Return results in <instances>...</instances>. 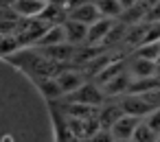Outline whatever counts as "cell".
Masks as SVG:
<instances>
[{
	"mask_svg": "<svg viewBox=\"0 0 160 142\" xmlns=\"http://www.w3.org/2000/svg\"><path fill=\"white\" fill-rule=\"evenodd\" d=\"M70 105H88V107H101L103 103H105V94H103V90L92 81V83H83L81 88H77L75 92H70V94H66L64 96Z\"/></svg>",
	"mask_w": 160,
	"mask_h": 142,
	"instance_id": "6da1fadb",
	"label": "cell"
},
{
	"mask_svg": "<svg viewBox=\"0 0 160 142\" xmlns=\"http://www.w3.org/2000/svg\"><path fill=\"white\" fill-rule=\"evenodd\" d=\"M121 109L123 114H129V116H136V118H145L149 111H153L158 105L149 98V94H134V96H125L121 103Z\"/></svg>",
	"mask_w": 160,
	"mask_h": 142,
	"instance_id": "7a4b0ae2",
	"label": "cell"
},
{
	"mask_svg": "<svg viewBox=\"0 0 160 142\" xmlns=\"http://www.w3.org/2000/svg\"><path fill=\"white\" fill-rule=\"evenodd\" d=\"M125 68H127V74H129L132 81H145V79L158 77V64L156 61L140 59V57H134V55L125 61Z\"/></svg>",
	"mask_w": 160,
	"mask_h": 142,
	"instance_id": "3957f363",
	"label": "cell"
},
{
	"mask_svg": "<svg viewBox=\"0 0 160 142\" xmlns=\"http://www.w3.org/2000/svg\"><path fill=\"white\" fill-rule=\"evenodd\" d=\"M112 24H114V20H110V18H99L97 22H92L90 26H88V35H86V46H103V42H105V37H108V33H110V29H112Z\"/></svg>",
	"mask_w": 160,
	"mask_h": 142,
	"instance_id": "277c9868",
	"label": "cell"
},
{
	"mask_svg": "<svg viewBox=\"0 0 160 142\" xmlns=\"http://www.w3.org/2000/svg\"><path fill=\"white\" fill-rule=\"evenodd\" d=\"M40 55L53 64H66V61H72L75 55H77V46H70V44H57V46H46V48H40Z\"/></svg>",
	"mask_w": 160,
	"mask_h": 142,
	"instance_id": "5b68a950",
	"label": "cell"
},
{
	"mask_svg": "<svg viewBox=\"0 0 160 142\" xmlns=\"http://www.w3.org/2000/svg\"><path fill=\"white\" fill-rule=\"evenodd\" d=\"M140 120H142V118H136V116L123 114V116H121V118L110 127V131H112L114 140H132V135H134L136 127L140 125Z\"/></svg>",
	"mask_w": 160,
	"mask_h": 142,
	"instance_id": "8992f818",
	"label": "cell"
},
{
	"mask_svg": "<svg viewBox=\"0 0 160 142\" xmlns=\"http://www.w3.org/2000/svg\"><path fill=\"white\" fill-rule=\"evenodd\" d=\"M44 9H46V2H42V0H16L13 7H11V11L22 20L40 18Z\"/></svg>",
	"mask_w": 160,
	"mask_h": 142,
	"instance_id": "52a82bcc",
	"label": "cell"
},
{
	"mask_svg": "<svg viewBox=\"0 0 160 142\" xmlns=\"http://www.w3.org/2000/svg\"><path fill=\"white\" fill-rule=\"evenodd\" d=\"M64 26V33H66V44L70 46H86V35H88V26L81 24V22H75V20H64L62 22Z\"/></svg>",
	"mask_w": 160,
	"mask_h": 142,
	"instance_id": "ba28073f",
	"label": "cell"
},
{
	"mask_svg": "<svg viewBox=\"0 0 160 142\" xmlns=\"http://www.w3.org/2000/svg\"><path fill=\"white\" fill-rule=\"evenodd\" d=\"M129 85H132V79H129L127 68H125V70H121L118 74H114L110 81H105L103 85H99V88L103 90V94H105V98H108V96H116V94L129 92Z\"/></svg>",
	"mask_w": 160,
	"mask_h": 142,
	"instance_id": "9c48e42d",
	"label": "cell"
},
{
	"mask_svg": "<svg viewBox=\"0 0 160 142\" xmlns=\"http://www.w3.org/2000/svg\"><path fill=\"white\" fill-rule=\"evenodd\" d=\"M55 81H57V85L62 88V92H64V96H66V94L75 92L77 88H81V85L86 83V77H83L81 72H77V70H62L59 74H55ZM64 96H62V98H64Z\"/></svg>",
	"mask_w": 160,
	"mask_h": 142,
	"instance_id": "30bf717a",
	"label": "cell"
},
{
	"mask_svg": "<svg viewBox=\"0 0 160 142\" xmlns=\"http://www.w3.org/2000/svg\"><path fill=\"white\" fill-rule=\"evenodd\" d=\"M66 18H68V20H75V22H81V24H86V26H90L92 22L99 20V11H97V7H94V2L90 0V2H86V5H81V7L68 11Z\"/></svg>",
	"mask_w": 160,
	"mask_h": 142,
	"instance_id": "8fae6325",
	"label": "cell"
},
{
	"mask_svg": "<svg viewBox=\"0 0 160 142\" xmlns=\"http://www.w3.org/2000/svg\"><path fill=\"white\" fill-rule=\"evenodd\" d=\"M64 42H66V33H64L62 22H57V24H51L42 33V37L35 42V46L38 48H46V46H57V44H64Z\"/></svg>",
	"mask_w": 160,
	"mask_h": 142,
	"instance_id": "7c38bea8",
	"label": "cell"
},
{
	"mask_svg": "<svg viewBox=\"0 0 160 142\" xmlns=\"http://www.w3.org/2000/svg\"><path fill=\"white\" fill-rule=\"evenodd\" d=\"M145 16H147V2H136L134 7L123 9V13L118 16V20L125 22L127 26H134V24L145 22Z\"/></svg>",
	"mask_w": 160,
	"mask_h": 142,
	"instance_id": "4fadbf2b",
	"label": "cell"
},
{
	"mask_svg": "<svg viewBox=\"0 0 160 142\" xmlns=\"http://www.w3.org/2000/svg\"><path fill=\"white\" fill-rule=\"evenodd\" d=\"M121 116H123V109H121L118 103H116V105H101L99 111H97V120H99V125L105 127V129H110Z\"/></svg>",
	"mask_w": 160,
	"mask_h": 142,
	"instance_id": "5bb4252c",
	"label": "cell"
},
{
	"mask_svg": "<svg viewBox=\"0 0 160 142\" xmlns=\"http://www.w3.org/2000/svg\"><path fill=\"white\" fill-rule=\"evenodd\" d=\"M97 11H99V18H110V20H118V16L123 13V7H121V0H92Z\"/></svg>",
	"mask_w": 160,
	"mask_h": 142,
	"instance_id": "9a60e30c",
	"label": "cell"
},
{
	"mask_svg": "<svg viewBox=\"0 0 160 142\" xmlns=\"http://www.w3.org/2000/svg\"><path fill=\"white\" fill-rule=\"evenodd\" d=\"M127 31H129V26H127L125 22L114 20V24H112V29H110V33H108V37H105L103 46H118V44H123L125 37H127Z\"/></svg>",
	"mask_w": 160,
	"mask_h": 142,
	"instance_id": "2e32d148",
	"label": "cell"
},
{
	"mask_svg": "<svg viewBox=\"0 0 160 142\" xmlns=\"http://www.w3.org/2000/svg\"><path fill=\"white\" fill-rule=\"evenodd\" d=\"M134 57H140V59H149V61H158L160 57V42H149V44H140L138 48H134L132 53Z\"/></svg>",
	"mask_w": 160,
	"mask_h": 142,
	"instance_id": "e0dca14e",
	"label": "cell"
},
{
	"mask_svg": "<svg viewBox=\"0 0 160 142\" xmlns=\"http://www.w3.org/2000/svg\"><path fill=\"white\" fill-rule=\"evenodd\" d=\"M40 88H42L44 96H46V98H51V101H55V98H62V96H64V92H62V88L57 85L55 77H44V79H40Z\"/></svg>",
	"mask_w": 160,
	"mask_h": 142,
	"instance_id": "ac0fdd59",
	"label": "cell"
},
{
	"mask_svg": "<svg viewBox=\"0 0 160 142\" xmlns=\"http://www.w3.org/2000/svg\"><path fill=\"white\" fill-rule=\"evenodd\" d=\"M132 142H158V135L140 120V125L136 127V131L132 135Z\"/></svg>",
	"mask_w": 160,
	"mask_h": 142,
	"instance_id": "d6986e66",
	"label": "cell"
},
{
	"mask_svg": "<svg viewBox=\"0 0 160 142\" xmlns=\"http://www.w3.org/2000/svg\"><path fill=\"white\" fill-rule=\"evenodd\" d=\"M142 122H145L156 135H160V107H156L153 111H149V114L142 118Z\"/></svg>",
	"mask_w": 160,
	"mask_h": 142,
	"instance_id": "ffe728a7",
	"label": "cell"
},
{
	"mask_svg": "<svg viewBox=\"0 0 160 142\" xmlns=\"http://www.w3.org/2000/svg\"><path fill=\"white\" fill-rule=\"evenodd\" d=\"M86 142H114V135H112V131L110 129H105V127H101V129H97Z\"/></svg>",
	"mask_w": 160,
	"mask_h": 142,
	"instance_id": "44dd1931",
	"label": "cell"
},
{
	"mask_svg": "<svg viewBox=\"0 0 160 142\" xmlns=\"http://www.w3.org/2000/svg\"><path fill=\"white\" fill-rule=\"evenodd\" d=\"M145 22H160V0H151V2L147 5Z\"/></svg>",
	"mask_w": 160,
	"mask_h": 142,
	"instance_id": "7402d4cb",
	"label": "cell"
},
{
	"mask_svg": "<svg viewBox=\"0 0 160 142\" xmlns=\"http://www.w3.org/2000/svg\"><path fill=\"white\" fill-rule=\"evenodd\" d=\"M86 2H90V0H66V13L77 9V7H81V5H86Z\"/></svg>",
	"mask_w": 160,
	"mask_h": 142,
	"instance_id": "603a6c76",
	"label": "cell"
},
{
	"mask_svg": "<svg viewBox=\"0 0 160 142\" xmlns=\"http://www.w3.org/2000/svg\"><path fill=\"white\" fill-rule=\"evenodd\" d=\"M46 5H48V7H55V9H59V11L66 13V0H46Z\"/></svg>",
	"mask_w": 160,
	"mask_h": 142,
	"instance_id": "cb8c5ba5",
	"label": "cell"
},
{
	"mask_svg": "<svg viewBox=\"0 0 160 142\" xmlns=\"http://www.w3.org/2000/svg\"><path fill=\"white\" fill-rule=\"evenodd\" d=\"M136 2H140V0H121V7H123V9H129V7H134Z\"/></svg>",
	"mask_w": 160,
	"mask_h": 142,
	"instance_id": "d4e9b609",
	"label": "cell"
},
{
	"mask_svg": "<svg viewBox=\"0 0 160 142\" xmlns=\"http://www.w3.org/2000/svg\"><path fill=\"white\" fill-rule=\"evenodd\" d=\"M13 2H16V0H0V7H13Z\"/></svg>",
	"mask_w": 160,
	"mask_h": 142,
	"instance_id": "484cf974",
	"label": "cell"
},
{
	"mask_svg": "<svg viewBox=\"0 0 160 142\" xmlns=\"http://www.w3.org/2000/svg\"><path fill=\"white\" fill-rule=\"evenodd\" d=\"M114 142H132V140H114Z\"/></svg>",
	"mask_w": 160,
	"mask_h": 142,
	"instance_id": "4316f807",
	"label": "cell"
},
{
	"mask_svg": "<svg viewBox=\"0 0 160 142\" xmlns=\"http://www.w3.org/2000/svg\"><path fill=\"white\" fill-rule=\"evenodd\" d=\"M140 2H147V5H149V2H151V0H140Z\"/></svg>",
	"mask_w": 160,
	"mask_h": 142,
	"instance_id": "83f0119b",
	"label": "cell"
},
{
	"mask_svg": "<svg viewBox=\"0 0 160 142\" xmlns=\"http://www.w3.org/2000/svg\"><path fill=\"white\" fill-rule=\"evenodd\" d=\"M158 142H160V135H158Z\"/></svg>",
	"mask_w": 160,
	"mask_h": 142,
	"instance_id": "f1b7e54d",
	"label": "cell"
},
{
	"mask_svg": "<svg viewBox=\"0 0 160 142\" xmlns=\"http://www.w3.org/2000/svg\"><path fill=\"white\" fill-rule=\"evenodd\" d=\"M42 2H46V0H42Z\"/></svg>",
	"mask_w": 160,
	"mask_h": 142,
	"instance_id": "f546056e",
	"label": "cell"
}]
</instances>
